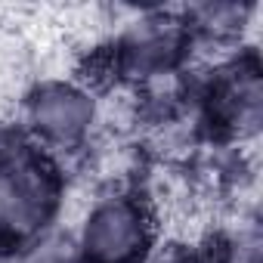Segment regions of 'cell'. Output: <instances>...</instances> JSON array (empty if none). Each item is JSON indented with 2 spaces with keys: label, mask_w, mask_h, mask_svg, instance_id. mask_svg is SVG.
Segmentation results:
<instances>
[{
  "label": "cell",
  "mask_w": 263,
  "mask_h": 263,
  "mask_svg": "<svg viewBox=\"0 0 263 263\" xmlns=\"http://www.w3.org/2000/svg\"><path fill=\"white\" fill-rule=\"evenodd\" d=\"M56 208V180L31 152L0 158V229L13 238L37 232Z\"/></svg>",
  "instance_id": "cell-1"
},
{
  "label": "cell",
  "mask_w": 263,
  "mask_h": 263,
  "mask_svg": "<svg viewBox=\"0 0 263 263\" xmlns=\"http://www.w3.org/2000/svg\"><path fill=\"white\" fill-rule=\"evenodd\" d=\"M152 217L134 198H108L93 208L81 232L87 263H143L152 248Z\"/></svg>",
  "instance_id": "cell-2"
},
{
  "label": "cell",
  "mask_w": 263,
  "mask_h": 263,
  "mask_svg": "<svg viewBox=\"0 0 263 263\" xmlns=\"http://www.w3.org/2000/svg\"><path fill=\"white\" fill-rule=\"evenodd\" d=\"M96 118L93 96L74 84H47L28 102V124L31 130L56 149L78 146Z\"/></svg>",
  "instance_id": "cell-3"
},
{
  "label": "cell",
  "mask_w": 263,
  "mask_h": 263,
  "mask_svg": "<svg viewBox=\"0 0 263 263\" xmlns=\"http://www.w3.org/2000/svg\"><path fill=\"white\" fill-rule=\"evenodd\" d=\"M214 115L235 134H251L260 124V78L254 68L229 71L214 90Z\"/></svg>",
  "instance_id": "cell-4"
}]
</instances>
